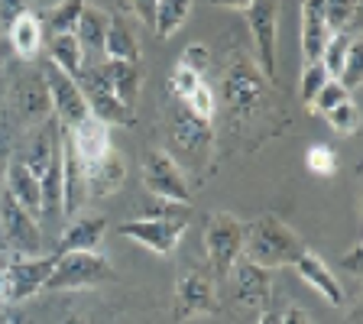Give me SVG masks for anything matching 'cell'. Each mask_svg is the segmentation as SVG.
<instances>
[{
	"mask_svg": "<svg viewBox=\"0 0 363 324\" xmlns=\"http://www.w3.org/2000/svg\"><path fill=\"white\" fill-rule=\"evenodd\" d=\"M4 91H7V88H4V84H0V104H4Z\"/></svg>",
	"mask_w": 363,
	"mask_h": 324,
	"instance_id": "cell-51",
	"label": "cell"
},
{
	"mask_svg": "<svg viewBox=\"0 0 363 324\" xmlns=\"http://www.w3.org/2000/svg\"><path fill=\"white\" fill-rule=\"evenodd\" d=\"M360 257H363V247H360V243H354V247L347 250V257L337 259V266H340V269H347L350 276H360Z\"/></svg>",
	"mask_w": 363,
	"mask_h": 324,
	"instance_id": "cell-44",
	"label": "cell"
},
{
	"mask_svg": "<svg viewBox=\"0 0 363 324\" xmlns=\"http://www.w3.org/2000/svg\"><path fill=\"white\" fill-rule=\"evenodd\" d=\"M214 7H224V10H247L250 0H211Z\"/></svg>",
	"mask_w": 363,
	"mask_h": 324,
	"instance_id": "cell-47",
	"label": "cell"
},
{
	"mask_svg": "<svg viewBox=\"0 0 363 324\" xmlns=\"http://www.w3.org/2000/svg\"><path fill=\"white\" fill-rule=\"evenodd\" d=\"M104 55L113 62H140V43H136L133 30L123 16H111L104 39Z\"/></svg>",
	"mask_w": 363,
	"mask_h": 324,
	"instance_id": "cell-26",
	"label": "cell"
},
{
	"mask_svg": "<svg viewBox=\"0 0 363 324\" xmlns=\"http://www.w3.org/2000/svg\"><path fill=\"white\" fill-rule=\"evenodd\" d=\"M7 43L13 49V55H20L23 62H30L39 55V49H43V26H39V16L33 10L23 13L7 30Z\"/></svg>",
	"mask_w": 363,
	"mask_h": 324,
	"instance_id": "cell-24",
	"label": "cell"
},
{
	"mask_svg": "<svg viewBox=\"0 0 363 324\" xmlns=\"http://www.w3.org/2000/svg\"><path fill=\"white\" fill-rule=\"evenodd\" d=\"M350 45H354V33L350 30H344V33H331L328 36V43H325V49H321V68L328 72V78L331 82H337V75H340V68H344V59H347V52H350Z\"/></svg>",
	"mask_w": 363,
	"mask_h": 324,
	"instance_id": "cell-30",
	"label": "cell"
},
{
	"mask_svg": "<svg viewBox=\"0 0 363 324\" xmlns=\"http://www.w3.org/2000/svg\"><path fill=\"white\" fill-rule=\"evenodd\" d=\"M156 4H159V0H127V7L133 10V13L140 16L150 30H152V20H156Z\"/></svg>",
	"mask_w": 363,
	"mask_h": 324,
	"instance_id": "cell-43",
	"label": "cell"
},
{
	"mask_svg": "<svg viewBox=\"0 0 363 324\" xmlns=\"http://www.w3.org/2000/svg\"><path fill=\"white\" fill-rule=\"evenodd\" d=\"M78 88H82L88 113L94 121L107 123V127H111V123H117V127H130V123H133V111L113 94V88H111V82H107V75L101 72V65L84 68L82 78H78Z\"/></svg>",
	"mask_w": 363,
	"mask_h": 324,
	"instance_id": "cell-11",
	"label": "cell"
},
{
	"mask_svg": "<svg viewBox=\"0 0 363 324\" xmlns=\"http://www.w3.org/2000/svg\"><path fill=\"white\" fill-rule=\"evenodd\" d=\"M360 0H325V23L328 33H344L350 30V23L357 16Z\"/></svg>",
	"mask_w": 363,
	"mask_h": 324,
	"instance_id": "cell-33",
	"label": "cell"
},
{
	"mask_svg": "<svg viewBox=\"0 0 363 324\" xmlns=\"http://www.w3.org/2000/svg\"><path fill=\"white\" fill-rule=\"evenodd\" d=\"M4 107L16 121L20 130H33L52 117V101H49V88H45L43 72H30V75L13 78L7 91H4Z\"/></svg>",
	"mask_w": 363,
	"mask_h": 324,
	"instance_id": "cell-5",
	"label": "cell"
},
{
	"mask_svg": "<svg viewBox=\"0 0 363 324\" xmlns=\"http://www.w3.org/2000/svg\"><path fill=\"white\" fill-rule=\"evenodd\" d=\"M16 121L10 117V111L0 104V191H4V179H7V166H10V156L16 152Z\"/></svg>",
	"mask_w": 363,
	"mask_h": 324,
	"instance_id": "cell-31",
	"label": "cell"
},
{
	"mask_svg": "<svg viewBox=\"0 0 363 324\" xmlns=\"http://www.w3.org/2000/svg\"><path fill=\"white\" fill-rule=\"evenodd\" d=\"M350 94L344 88H340V82H325V88L318 91L315 98H311V111H321V113H328V111H334L337 104H344Z\"/></svg>",
	"mask_w": 363,
	"mask_h": 324,
	"instance_id": "cell-40",
	"label": "cell"
},
{
	"mask_svg": "<svg viewBox=\"0 0 363 324\" xmlns=\"http://www.w3.org/2000/svg\"><path fill=\"white\" fill-rule=\"evenodd\" d=\"M113 279H117V272L107 257L94 253V250H75V253L55 257L52 276L45 279L43 292H75V289H91Z\"/></svg>",
	"mask_w": 363,
	"mask_h": 324,
	"instance_id": "cell-3",
	"label": "cell"
},
{
	"mask_svg": "<svg viewBox=\"0 0 363 324\" xmlns=\"http://www.w3.org/2000/svg\"><path fill=\"white\" fill-rule=\"evenodd\" d=\"M0 36H4V33H0Z\"/></svg>",
	"mask_w": 363,
	"mask_h": 324,
	"instance_id": "cell-54",
	"label": "cell"
},
{
	"mask_svg": "<svg viewBox=\"0 0 363 324\" xmlns=\"http://www.w3.org/2000/svg\"><path fill=\"white\" fill-rule=\"evenodd\" d=\"M101 72L107 75L113 94L123 101V104L133 111L136 107V94H140V82H143V72H140V62H113L104 59L101 62Z\"/></svg>",
	"mask_w": 363,
	"mask_h": 324,
	"instance_id": "cell-23",
	"label": "cell"
},
{
	"mask_svg": "<svg viewBox=\"0 0 363 324\" xmlns=\"http://www.w3.org/2000/svg\"><path fill=\"white\" fill-rule=\"evenodd\" d=\"M305 166H308V172L328 179V175L337 172V152L325 143H315V146H308V152H305Z\"/></svg>",
	"mask_w": 363,
	"mask_h": 324,
	"instance_id": "cell-35",
	"label": "cell"
},
{
	"mask_svg": "<svg viewBox=\"0 0 363 324\" xmlns=\"http://www.w3.org/2000/svg\"><path fill=\"white\" fill-rule=\"evenodd\" d=\"M166 117H169V143H172V150L182 152L179 166L182 169L201 166L204 156L211 152V123L198 121L195 113L182 104L179 98H172Z\"/></svg>",
	"mask_w": 363,
	"mask_h": 324,
	"instance_id": "cell-6",
	"label": "cell"
},
{
	"mask_svg": "<svg viewBox=\"0 0 363 324\" xmlns=\"http://www.w3.org/2000/svg\"><path fill=\"white\" fill-rule=\"evenodd\" d=\"M62 324H88V318H84V315H78V311H72V315H65V318H62Z\"/></svg>",
	"mask_w": 363,
	"mask_h": 324,
	"instance_id": "cell-50",
	"label": "cell"
},
{
	"mask_svg": "<svg viewBox=\"0 0 363 324\" xmlns=\"http://www.w3.org/2000/svg\"><path fill=\"white\" fill-rule=\"evenodd\" d=\"M179 65H185L189 72H195V75L204 78V72H208V65H211V52H208V45H201V43L185 45V52H182Z\"/></svg>",
	"mask_w": 363,
	"mask_h": 324,
	"instance_id": "cell-41",
	"label": "cell"
},
{
	"mask_svg": "<svg viewBox=\"0 0 363 324\" xmlns=\"http://www.w3.org/2000/svg\"><path fill=\"white\" fill-rule=\"evenodd\" d=\"M224 101L230 111V121H257L272 101V88L266 84L263 72L257 68L253 55L237 49L224 68Z\"/></svg>",
	"mask_w": 363,
	"mask_h": 324,
	"instance_id": "cell-2",
	"label": "cell"
},
{
	"mask_svg": "<svg viewBox=\"0 0 363 324\" xmlns=\"http://www.w3.org/2000/svg\"><path fill=\"white\" fill-rule=\"evenodd\" d=\"M325 82H331V78H328V72L321 68V62H308V65H302V78H298V94H302L305 107L311 104V98H315L318 91L325 88Z\"/></svg>",
	"mask_w": 363,
	"mask_h": 324,
	"instance_id": "cell-37",
	"label": "cell"
},
{
	"mask_svg": "<svg viewBox=\"0 0 363 324\" xmlns=\"http://www.w3.org/2000/svg\"><path fill=\"white\" fill-rule=\"evenodd\" d=\"M0 324H10V318H7V315H4V318H0Z\"/></svg>",
	"mask_w": 363,
	"mask_h": 324,
	"instance_id": "cell-52",
	"label": "cell"
},
{
	"mask_svg": "<svg viewBox=\"0 0 363 324\" xmlns=\"http://www.w3.org/2000/svg\"><path fill=\"white\" fill-rule=\"evenodd\" d=\"M325 117H328L334 133H340V136H354L357 130H360V107H357L350 98L344 101V104H337L334 111H328Z\"/></svg>",
	"mask_w": 363,
	"mask_h": 324,
	"instance_id": "cell-34",
	"label": "cell"
},
{
	"mask_svg": "<svg viewBox=\"0 0 363 324\" xmlns=\"http://www.w3.org/2000/svg\"><path fill=\"white\" fill-rule=\"evenodd\" d=\"M195 0H159L156 4V20H152V33L159 39H172L175 33L185 26Z\"/></svg>",
	"mask_w": 363,
	"mask_h": 324,
	"instance_id": "cell-29",
	"label": "cell"
},
{
	"mask_svg": "<svg viewBox=\"0 0 363 324\" xmlns=\"http://www.w3.org/2000/svg\"><path fill=\"white\" fill-rule=\"evenodd\" d=\"M140 172H143V185L152 198L191 204V189H189V179H185V169L175 162V156L169 150L150 146V150L143 152Z\"/></svg>",
	"mask_w": 363,
	"mask_h": 324,
	"instance_id": "cell-7",
	"label": "cell"
},
{
	"mask_svg": "<svg viewBox=\"0 0 363 324\" xmlns=\"http://www.w3.org/2000/svg\"><path fill=\"white\" fill-rule=\"evenodd\" d=\"M305 240L276 214H259L253 224L243 227V259L263 266V269H282L292 266L305 253Z\"/></svg>",
	"mask_w": 363,
	"mask_h": 324,
	"instance_id": "cell-1",
	"label": "cell"
},
{
	"mask_svg": "<svg viewBox=\"0 0 363 324\" xmlns=\"http://www.w3.org/2000/svg\"><path fill=\"white\" fill-rule=\"evenodd\" d=\"M52 266L55 253L52 257H13L10 269L4 272V282H0V302H30L33 295H39L45 289V279L52 276Z\"/></svg>",
	"mask_w": 363,
	"mask_h": 324,
	"instance_id": "cell-10",
	"label": "cell"
},
{
	"mask_svg": "<svg viewBox=\"0 0 363 324\" xmlns=\"http://www.w3.org/2000/svg\"><path fill=\"white\" fill-rule=\"evenodd\" d=\"M247 26L253 36V62L266 82H276V26H279V0H250Z\"/></svg>",
	"mask_w": 363,
	"mask_h": 324,
	"instance_id": "cell-9",
	"label": "cell"
},
{
	"mask_svg": "<svg viewBox=\"0 0 363 324\" xmlns=\"http://www.w3.org/2000/svg\"><path fill=\"white\" fill-rule=\"evenodd\" d=\"M4 191L13 198L16 204H23L30 214H43V189H39V179L26 169L20 156H10L7 166V179H4Z\"/></svg>",
	"mask_w": 363,
	"mask_h": 324,
	"instance_id": "cell-20",
	"label": "cell"
},
{
	"mask_svg": "<svg viewBox=\"0 0 363 324\" xmlns=\"http://www.w3.org/2000/svg\"><path fill=\"white\" fill-rule=\"evenodd\" d=\"M84 166L75 152V143H72V133L62 127V208L68 220L82 211L84 204Z\"/></svg>",
	"mask_w": 363,
	"mask_h": 324,
	"instance_id": "cell-16",
	"label": "cell"
},
{
	"mask_svg": "<svg viewBox=\"0 0 363 324\" xmlns=\"http://www.w3.org/2000/svg\"><path fill=\"white\" fill-rule=\"evenodd\" d=\"M107 234V218L104 214H82L68 220L65 234L59 237V247H55V257L62 253H75V250H98L101 240Z\"/></svg>",
	"mask_w": 363,
	"mask_h": 324,
	"instance_id": "cell-19",
	"label": "cell"
},
{
	"mask_svg": "<svg viewBox=\"0 0 363 324\" xmlns=\"http://www.w3.org/2000/svg\"><path fill=\"white\" fill-rule=\"evenodd\" d=\"M107 26H111V13H104L101 7H84L78 16L75 26V39L82 43V49H94V52H104V39H107Z\"/></svg>",
	"mask_w": 363,
	"mask_h": 324,
	"instance_id": "cell-28",
	"label": "cell"
},
{
	"mask_svg": "<svg viewBox=\"0 0 363 324\" xmlns=\"http://www.w3.org/2000/svg\"><path fill=\"white\" fill-rule=\"evenodd\" d=\"M0 318H4V311H0Z\"/></svg>",
	"mask_w": 363,
	"mask_h": 324,
	"instance_id": "cell-53",
	"label": "cell"
},
{
	"mask_svg": "<svg viewBox=\"0 0 363 324\" xmlns=\"http://www.w3.org/2000/svg\"><path fill=\"white\" fill-rule=\"evenodd\" d=\"M337 82H340V88L347 91V94L363 82V52H360V43H357V39H354V45H350L347 59H344V68H340Z\"/></svg>",
	"mask_w": 363,
	"mask_h": 324,
	"instance_id": "cell-38",
	"label": "cell"
},
{
	"mask_svg": "<svg viewBox=\"0 0 363 324\" xmlns=\"http://www.w3.org/2000/svg\"><path fill=\"white\" fill-rule=\"evenodd\" d=\"M49 62H52L59 72H65L68 78H82L84 72V49L75 39V33H59V36L49 39Z\"/></svg>",
	"mask_w": 363,
	"mask_h": 324,
	"instance_id": "cell-25",
	"label": "cell"
},
{
	"mask_svg": "<svg viewBox=\"0 0 363 324\" xmlns=\"http://www.w3.org/2000/svg\"><path fill=\"white\" fill-rule=\"evenodd\" d=\"M243 220L230 211H214L204 220V253L214 279H227L234 263L243 257Z\"/></svg>",
	"mask_w": 363,
	"mask_h": 324,
	"instance_id": "cell-4",
	"label": "cell"
},
{
	"mask_svg": "<svg viewBox=\"0 0 363 324\" xmlns=\"http://www.w3.org/2000/svg\"><path fill=\"white\" fill-rule=\"evenodd\" d=\"M140 218H152V220H191V204H179V201H162V198H146L140 208Z\"/></svg>",
	"mask_w": 363,
	"mask_h": 324,
	"instance_id": "cell-32",
	"label": "cell"
},
{
	"mask_svg": "<svg viewBox=\"0 0 363 324\" xmlns=\"http://www.w3.org/2000/svg\"><path fill=\"white\" fill-rule=\"evenodd\" d=\"M10 263H13V253H7V250H0V282H4V272L10 269Z\"/></svg>",
	"mask_w": 363,
	"mask_h": 324,
	"instance_id": "cell-49",
	"label": "cell"
},
{
	"mask_svg": "<svg viewBox=\"0 0 363 324\" xmlns=\"http://www.w3.org/2000/svg\"><path fill=\"white\" fill-rule=\"evenodd\" d=\"M45 88H49V101H52V117L59 121V127L65 130H75L82 121H88V104H84V94L78 88L75 78H68L65 72L52 65V62H45Z\"/></svg>",
	"mask_w": 363,
	"mask_h": 324,
	"instance_id": "cell-13",
	"label": "cell"
},
{
	"mask_svg": "<svg viewBox=\"0 0 363 324\" xmlns=\"http://www.w3.org/2000/svg\"><path fill=\"white\" fill-rule=\"evenodd\" d=\"M127 181V166H123L121 152H107L104 159L84 166V195L88 198H111L123 189Z\"/></svg>",
	"mask_w": 363,
	"mask_h": 324,
	"instance_id": "cell-18",
	"label": "cell"
},
{
	"mask_svg": "<svg viewBox=\"0 0 363 324\" xmlns=\"http://www.w3.org/2000/svg\"><path fill=\"white\" fill-rule=\"evenodd\" d=\"M189 220H152V218H136L127 224H117V234L136 240L140 247H146L156 257H169L179 247L182 234H185Z\"/></svg>",
	"mask_w": 363,
	"mask_h": 324,
	"instance_id": "cell-14",
	"label": "cell"
},
{
	"mask_svg": "<svg viewBox=\"0 0 363 324\" xmlns=\"http://www.w3.org/2000/svg\"><path fill=\"white\" fill-rule=\"evenodd\" d=\"M292 266H295V272L302 276V282H308V286L315 289V292L321 295L328 305H337V308H340V305L347 302V292H344V286H340L337 276L331 272V266L318 257V253L305 250V253L295 259Z\"/></svg>",
	"mask_w": 363,
	"mask_h": 324,
	"instance_id": "cell-17",
	"label": "cell"
},
{
	"mask_svg": "<svg viewBox=\"0 0 363 324\" xmlns=\"http://www.w3.org/2000/svg\"><path fill=\"white\" fill-rule=\"evenodd\" d=\"M10 59H13V49H10L7 36H0V68H7Z\"/></svg>",
	"mask_w": 363,
	"mask_h": 324,
	"instance_id": "cell-48",
	"label": "cell"
},
{
	"mask_svg": "<svg viewBox=\"0 0 363 324\" xmlns=\"http://www.w3.org/2000/svg\"><path fill=\"white\" fill-rule=\"evenodd\" d=\"M72 133V143H75V152L82 159V166H91V162H98L111 152V127L94 117L82 121L75 130H68Z\"/></svg>",
	"mask_w": 363,
	"mask_h": 324,
	"instance_id": "cell-22",
	"label": "cell"
},
{
	"mask_svg": "<svg viewBox=\"0 0 363 324\" xmlns=\"http://www.w3.org/2000/svg\"><path fill=\"white\" fill-rule=\"evenodd\" d=\"M182 104L189 107L191 113H195L198 121H204V123H211L214 121V91H211V84L201 78V84H198L195 91H191L189 98L182 101Z\"/></svg>",
	"mask_w": 363,
	"mask_h": 324,
	"instance_id": "cell-36",
	"label": "cell"
},
{
	"mask_svg": "<svg viewBox=\"0 0 363 324\" xmlns=\"http://www.w3.org/2000/svg\"><path fill=\"white\" fill-rule=\"evenodd\" d=\"M220 302H218V289L214 279L204 272H182L175 279V292H172V318L175 321H191L201 315H218Z\"/></svg>",
	"mask_w": 363,
	"mask_h": 324,
	"instance_id": "cell-12",
	"label": "cell"
},
{
	"mask_svg": "<svg viewBox=\"0 0 363 324\" xmlns=\"http://www.w3.org/2000/svg\"><path fill=\"white\" fill-rule=\"evenodd\" d=\"M23 13H30V0H0V33L7 36V30Z\"/></svg>",
	"mask_w": 363,
	"mask_h": 324,
	"instance_id": "cell-42",
	"label": "cell"
},
{
	"mask_svg": "<svg viewBox=\"0 0 363 324\" xmlns=\"http://www.w3.org/2000/svg\"><path fill=\"white\" fill-rule=\"evenodd\" d=\"M282 324H315V321H311V315L305 308H298V305H289V308L282 311Z\"/></svg>",
	"mask_w": 363,
	"mask_h": 324,
	"instance_id": "cell-45",
	"label": "cell"
},
{
	"mask_svg": "<svg viewBox=\"0 0 363 324\" xmlns=\"http://www.w3.org/2000/svg\"><path fill=\"white\" fill-rule=\"evenodd\" d=\"M201 84V75H195V72H189L185 65H175L172 75H169V94L179 101H185L191 94V91Z\"/></svg>",
	"mask_w": 363,
	"mask_h": 324,
	"instance_id": "cell-39",
	"label": "cell"
},
{
	"mask_svg": "<svg viewBox=\"0 0 363 324\" xmlns=\"http://www.w3.org/2000/svg\"><path fill=\"white\" fill-rule=\"evenodd\" d=\"M282 305H266L263 311H257V324H282Z\"/></svg>",
	"mask_w": 363,
	"mask_h": 324,
	"instance_id": "cell-46",
	"label": "cell"
},
{
	"mask_svg": "<svg viewBox=\"0 0 363 324\" xmlns=\"http://www.w3.org/2000/svg\"><path fill=\"white\" fill-rule=\"evenodd\" d=\"M88 7V0H59L55 7H45L39 10V26H43V33H49V36H59V33H75L78 26V16H82V10Z\"/></svg>",
	"mask_w": 363,
	"mask_h": 324,
	"instance_id": "cell-27",
	"label": "cell"
},
{
	"mask_svg": "<svg viewBox=\"0 0 363 324\" xmlns=\"http://www.w3.org/2000/svg\"><path fill=\"white\" fill-rule=\"evenodd\" d=\"M328 23H325V0H302V59L308 62L321 59V49L328 43Z\"/></svg>",
	"mask_w": 363,
	"mask_h": 324,
	"instance_id": "cell-21",
	"label": "cell"
},
{
	"mask_svg": "<svg viewBox=\"0 0 363 324\" xmlns=\"http://www.w3.org/2000/svg\"><path fill=\"white\" fill-rule=\"evenodd\" d=\"M0 240L13 257H43V230L36 214L16 204L7 191H0Z\"/></svg>",
	"mask_w": 363,
	"mask_h": 324,
	"instance_id": "cell-8",
	"label": "cell"
},
{
	"mask_svg": "<svg viewBox=\"0 0 363 324\" xmlns=\"http://www.w3.org/2000/svg\"><path fill=\"white\" fill-rule=\"evenodd\" d=\"M227 279L234 282V298L243 308L263 311L266 305H272V272L269 269H263V266L240 257Z\"/></svg>",
	"mask_w": 363,
	"mask_h": 324,
	"instance_id": "cell-15",
	"label": "cell"
}]
</instances>
